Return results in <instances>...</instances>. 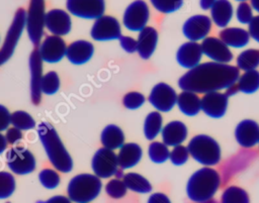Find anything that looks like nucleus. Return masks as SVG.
Segmentation results:
<instances>
[{"label":"nucleus","mask_w":259,"mask_h":203,"mask_svg":"<svg viewBox=\"0 0 259 203\" xmlns=\"http://www.w3.org/2000/svg\"><path fill=\"white\" fill-rule=\"evenodd\" d=\"M122 181L126 189L137 193H150L152 191L151 183L142 175L137 173H127L123 175Z\"/></svg>","instance_id":"obj_30"},{"label":"nucleus","mask_w":259,"mask_h":203,"mask_svg":"<svg viewBox=\"0 0 259 203\" xmlns=\"http://www.w3.org/2000/svg\"><path fill=\"white\" fill-rule=\"evenodd\" d=\"M68 12L83 19H97L104 15V0H67Z\"/></svg>","instance_id":"obj_11"},{"label":"nucleus","mask_w":259,"mask_h":203,"mask_svg":"<svg viewBox=\"0 0 259 203\" xmlns=\"http://www.w3.org/2000/svg\"><path fill=\"white\" fill-rule=\"evenodd\" d=\"M42 63L38 49H33L30 53L28 65L30 73V99L34 105H38L41 101L42 93L40 90V83L44 76Z\"/></svg>","instance_id":"obj_16"},{"label":"nucleus","mask_w":259,"mask_h":203,"mask_svg":"<svg viewBox=\"0 0 259 203\" xmlns=\"http://www.w3.org/2000/svg\"><path fill=\"white\" fill-rule=\"evenodd\" d=\"M211 28V19L203 14H197L186 19L182 26L184 36L190 41L203 40Z\"/></svg>","instance_id":"obj_15"},{"label":"nucleus","mask_w":259,"mask_h":203,"mask_svg":"<svg viewBox=\"0 0 259 203\" xmlns=\"http://www.w3.org/2000/svg\"><path fill=\"white\" fill-rule=\"evenodd\" d=\"M38 180L39 183L45 187L46 189L53 190L56 189L61 182V178L57 170L54 169H42L38 174Z\"/></svg>","instance_id":"obj_38"},{"label":"nucleus","mask_w":259,"mask_h":203,"mask_svg":"<svg viewBox=\"0 0 259 203\" xmlns=\"http://www.w3.org/2000/svg\"><path fill=\"white\" fill-rule=\"evenodd\" d=\"M38 53L42 62L49 64L59 63L66 57L67 44L62 36L49 35L39 44Z\"/></svg>","instance_id":"obj_14"},{"label":"nucleus","mask_w":259,"mask_h":203,"mask_svg":"<svg viewBox=\"0 0 259 203\" xmlns=\"http://www.w3.org/2000/svg\"><path fill=\"white\" fill-rule=\"evenodd\" d=\"M154 8L162 13H172L181 8L183 0H150Z\"/></svg>","instance_id":"obj_41"},{"label":"nucleus","mask_w":259,"mask_h":203,"mask_svg":"<svg viewBox=\"0 0 259 203\" xmlns=\"http://www.w3.org/2000/svg\"><path fill=\"white\" fill-rule=\"evenodd\" d=\"M146 101L145 96L139 92H128L123 96L122 103L123 106L127 109L134 110L140 108Z\"/></svg>","instance_id":"obj_43"},{"label":"nucleus","mask_w":259,"mask_h":203,"mask_svg":"<svg viewBox=\"0 0 259 203\" xmlns=\"http://www.w3.org/2000/svg\"><path fill=\"white\" fill-rule=\"evenodd\" d=\"M100 141L103 147L114 150L120 148L124 143L123 131L115 124H109L103 128L100 134Z\"/></svg>","instance_id":"obj_28"},{"label":"nucleus","mask_w":259,"mask_h":203,"mask_svg":"<svg viewBox=\"0 0 259 203\" xmlns=\"http://www.w3.org/2000/svg\"><path fill=\"white\" fill-rule=\"evenodd\" d=\"M5 131L6 132L4 135H5L7 143H9V144L13 145V144L17 143L18 141H20L22 138V131L16 127H13V126L8 127Z\"/></svg>","instance_id":"obj_45"},{"label":"nucleus","mask_w":259,"mask_h":203,"mask_svg":"<svg viewBox=\"0 0 259 203\" xmlns=\"http://www.w3.org/2000/svg\"><path fill=\"white\" fill-rule=\"evenodd\" d=\"M229 97L226 93L210 92L200 98V109L209 117L221 118L225 115Z\"/></svg>","instance_id":"obj_19"},{"label":"nucleus","mask_w":259,"mask_h":203,"mask_svg":"<svg viewBox=\"0 0 259 203\" xmlns=\"http://www.w3.org/2000/svg\"><path fill=\"white\" fill-rule=\"evenodd\" d=\"M7 144H8V143H7V141H6L5 135L0 132V155L3 154V153L6 150Z\"/></svg>","instance_id":"obj_52"},{"label":"nucleus","mask_w":259,"mask_h":203,"mask_svg":"<svg viewBox=\"0 0 259 203\" xmlns=\"http://www.w3.org/2000/svg\"><path fill=\"white\" fill-rule=\"evenodd\" d=\"M101 188V180L94 174H78L69 181L67 194L74 203H89L100 194Z\"/></svg>","instance_id":"obj_4"},{"label":"nucleus","mask_w":259,"mask_h":203,"mask_svg":"<svg viewBox=\"0 0 259 203\" xmlns=\"http://www.w3.org/2000/svg\"><path fill=\"white\" fill-rule=\"evenodd\" d=\"M239 69L229 64L206 62L190 69L178 80L183 91L196 94L219 92L235 85L240 77Z\"/></svg>","instance_id":"obj_1"},{"label":"nucleus","mask_w":259,"mask_h":203,"mask_svg":"<svg viewBox=\"0 0 259 203\" xmlns=\"http://www.w3.org/2000/svg\"><path fill=\"white\" fill-rule=\"evenodd\" d=\"M189 155L199 164L211 167L221 161V147L217 140L206 134L193 136L188 142Z\"/></svg>","instance_id":"obj_5"},{"label":"nucleus","mask_w":259,"mask_h":203,"mask_svg":"<svg viewBox=\"0 0 259 203\" xmlns=\"http://www.w3.org/2000/svg\"><path fill=\"white\" fill-rule=\"evenodd\" d=\"M158 43V32L152 26L144 27L138 36L137 39V52L139 56L148 60L154 54Z\"/></svg>","instance_id":"obj_23"},{"label":"nucleus","mask_w":259,"mask_h":203,"mask_svg":"<svg viewBox=\"0 0 259 203\" xmlns=\"http://www.w3.org/2000/svg\"><path fill=\"white\" fill-rule=\"evenodd\" d=\"M90 35L96 41L119 39L121 36V27L115 17L102 15L95 19L90 30Z\"/></svg>","instance_id":"obj_12"},{"label":"nucleus","mask_w":259,"mask_h":203,"mask_svg":"<svg viewBox=\"0 0 259 203\" xmlns=\"http://www.w3.org/2000/svg\"><path fill=\"white\" fill-rule=\"evenodd\" d=\"M45 0H30L26 10L25 28L29 40L33 45H39L46 27Z\"/></svg>","instance_id":"obj_6"},{"label":"nucleus","mask_w":259,"mask_h":203,"mask_svg":"<svg viewBox=\"0 0 259 203\" xmlns=\"http://www.w3.org/2000/svg\"><path fill=\"white\" fill-rule=\"evenodd\" d=\"M126 187L122 180L120 179H111L107 184L105 185V192L106 194L113 198V199H119L122 198L126 194Z\"/></svg>","instance_id":"obj_40"},{"label":"nucleus","mask_w":259,"mask_h":203,"mask_svg":"<svg viewBox=\"0 0 259 203\" xmlns=\"http://www.w3.org/2000/svg\"><path fill=\"white\" fill-rule=\"evenodd\" d=\"M236 1H239V2H245V1H247V0H236Z\"/></svg>","instance_id":"obj_54"},{"label":"nucleus","mask_w":259,"mask_h":203,"mask_svg":"<svg viewBox=\"0 0 259 203\" xmlns=\"http://www.w3.org/2000/svg\"><path fill=\"white\" fill-rule=\"evenodd\" d=\"M204 203H215V202H208V201H207V202H204Z\"/></svg>","instance_id":"obj_55"},{"label":"nucleus","mask_w":259,"mask_h":203,"mask_svg":"<svg viewBox=\"0 0 259 203\" xmlns=\"http://www.w3.org/2000/svg\"><path fill=\"white\" fill-rule=\"evenodd\" d=\"M10 123L13 127L18 128L19 130H30L35 127V120L33 117L26 111L16 110L11 113Z\"/></svg>","instance_id":"obj_34"},{"label":"nucleus","mask_w":259,"mask_h":203,"mask_svg":"<svg viewBox=\"0 0 259 203\" xmlns=\"http://www.w3.org/2000/svg\"><path fill=\"white\" fill-rule=\"evenodd\" d=\"M200 46L202 54L209 58L212 62L229 64L233 60V54L230 47L218 37H205Z\"/></svg>","instance_id":"obj_17"},{"label":"nucleus","mask_w":259,"mask_h":203,"mask_svg":"<svg viewBox=\"0 0 259 203\" xmlns=\"http://www.w3.org/2000/svg\"><path fill=\"white\" fill-rule=\"evenodd\" d=\"M162 140L167 146H176L181 144L187 137L186 125L179 121L174 120L167 123L161 130Z\"/></svg>","instance_id":"obj_24"},{"label":"nucleus","mask_w":259,"mask_h":203,"mask_svg":"<svg viewBox=\"0 0 259 203\" xmlns=\"http://www.w3.org/2000/svg\"><path fill=\"white\" fill-rule=\"evenodd\" d=\"M6 203H11V202H6Z\"/></svg>","instance_id":"obj_56"},{"label":"nucleus","mask_w":259,"mask_h":203,"mask_svg":"<svg viewBox=\"0 0 259 203\" xmlns=\"http://www.w3.org/2000/svg\"><path fill=\"white\" fill-rule=\"evenodd\" d=\"M177 94L175 90L166 83L156 84L149 95V102L159 112L170 111L175 106Z\"/></svg>","instance_id":"obj_13"},{"label":"nucleus","mask_w":259,"mask_h":203,"mask_svg":"<svg viewBox=\"0 0 259 203\" xmlns=\"http://www.w3.org/2000/svg\"><path fill=\"white\" fill-rule=\"evenodd\" d=\"M237 20L242 24H248L253 18V8L247 2H241L236 9Z\"/></svg>","instance_id":"obj_44"},{"label":"nucleus","mask_w":259,"mask_h":203,"mask_svg":"<svg viewBox=\"0 0 259 203\" xmlns=\"http://www.w3.org/2000/svg\"><path fill=\"white\" fill-rule=\"evenodd\" d=\"M26 10L19 8L12 19V22L6 32L2 46L0 47V67L10 60L13 56L15 47L25 28Z\"/></svg>","instance_id":"obj_7"},{"label":"nucleus","mask_w":259,"mask_h":203,"mask_svg":"<svg viewBox=\"0 0 259 203\" xmlns=\"http://www.w3.org/2000/svg\"><path fill=\"white\" fill-rule=\"evenodd\" d=\"M202 55L201 46L198 42L187 41L179 46L176 60L181 67L190 70L199 65Z\"/></svg>","instance_id":"obj_22"},{"label":"nucleus","mask_w":259,"mask_h":203,"mask_svg":"<svg viewBox=\"0 0 259 203\" xmlns=\"http://www.w3.org/2000/svg\"><path fill=\"white\" fill-rule=\"evenodd\" d=\"M46 28L53 35H67L68 33H70L72 28L70 13L59 8L48 11L46 13Z\"/></svg>","instance_id":"obj_18"},{"label":"nucleus","mask_w":259,"mask_h":203,"mask_svg":"<svg viewBox=\"0 0 259 203\" xmlns=\"http://www.w3.org/2000/svg\"><path fill=\"white\" fill-rule=\"evenodd\" d=\"M119 43L122 49L128 54H133L137 52V40L131 36L121 35L119 37Z\"/></svg>","instance_id":"obj_46"},{"label":"nucleus","mask_w":259,"mask_h":203,"mask_svg":"<svg viewBox=\"0 0 259 203\" xmlns=\"http://www.w3.org/2000/svg\"><path fill=\"white\" fill-rule=\"evenodd\" d=\"M233 5L229 0H217L210 7L211 21L218 27H226L233 17Z\"/></svg>","instance_id":"obj_27"},{"label":"nucleus","mask_w":259,"mask_h":203,"mask_svg":"<svg viewBox=\"0 0 259 203\" xmlns=\"http://www.w3.org/2000/svg\"><path fill=\"white\" fill-rule=\"evenodd\" d=\"M250 1H251V7L259 13V0H250Z\"/></svg>","instance_id":"obj_53"},{"label":"nucleus","mask_w":259,"mask_h":203,"mask_svg":"<svg viewBox=\"0 0 259 203\" xmlns=\"http://www.w3.org/2000/svg\"><path fill=\"white\" fill-rule=\"evenodd\" d=\"M10 116L11 113L9 112V110L2 104H0V132L6 130L10 123Z\"/></svg>","instance_id":"obj_47"},{"label":"nucleus","mask_w":259,"mask_h":203,"mask_svg":"<svg viewBox=\"0 0 259 203\" xmlns=\"http://www.w3.org/2000/svg\"><path fill=\"white\" fill-rule=\"evenodd\" d=\"M235 138L245 148L255 146L259 141V124L252 119H244L236 126Z\"/></svg>","instance_id":"obj_20"},{"label":"nucleus","mask_w":259,"mask_h":203,"mask_svg":"<svg viewBox=\"0 0 259 203\" xmlns=\"http://www.w3.org/2000/svg\"><path fill=\"white\" fill-rule=\"evenodd\" d=\"M16 188L14 176L9 172H0V199L10 197Z\"/></svg>","instance_id":"obj_39"},{"label":"nucleus","mask_w":259,"mask_h":203,"mask_svg":"<svg viewBox=\"0 0 259 203\" xmlns=\"http://www.w3.org/2000/svg\"><path fill=\"white\" fill-rule=\"evenodd\" d=\"M176 104L179 110L187 116H195L201 110L200 98L196 93L190 91H182L177 95Z\"/></svg>","instance_id":"obj_29"},{"label":"nucleus","mask_w":259,"mask_h":203,"mask_svg":"<svg viewBox=\"0 0 259 203\" xmlns=\"http://www.w3.org/2000/svg\"><path fill=\"white\" fill-rule=\"evenodd\" d=\"M229 47H244L249 43L250 35L247 30L240 27H227L220 31V37Z\"/></svg>","instance_id":"obj_26"},{"label":"nucleus","mask_w":259,"mask_h":203,"mask_svg":"<svg viewBox=\"0 0 259 203\" xmlns=\"http://www.w3.org/2000/svg\"><path fill=\"white\" fill-rule=\"evenodd\" d=\"M221 184L219 173L210 168L203 167L194 172L186 185L187 197L195 203L209 201L217 193Z\"/></svg>","instance_id":"obj_3"},{"label":"nucleus","mask_w":259,"mask_h":203,"mask_svg":"<svg viewBox=\"0 0 259 203\" xmlns=\"http://www.w3.org/2000/svg\"><path fill=\"white\" fill-rule=\"evenodd\" d=\"M258 143H259V141H258Z\"/></svg>","instance_id":"obj_57"},{"label":"nucleus","mask_w":259,"mask_h":203,"mask_svg":"<svg viewBox=\"0 0 259 203\" xmlns=\"http://www.w3.org/2000/svg\"><path fill=\"white\" fill-rule=\"evenodd\" d=\"M236 86L239 91L246 94L256 92L259 89V72L256 70L245 72L239 77Z\"/></svg>","instance_id":"obj_31"},{"label":"nucleus","mask_w":259,"mask_h":203,"mask_svg":"<svg viewBox=\"0 0 259 203\" xmlns=\"http://www.w3.org/2000/svg\"><path fill=\"white\" fill-rule=\"evenodd\" d=\"M215 1L217 0H199V5L201 9L207 10V9H210V7L214 4Z\"/></svg>","instance_id":"obj_51"},{"label":"nucleus","mask_w":259,"mask_h":203,"mask_svg":"<svg viewBox=\"0 0 259 203\" xmlns=\"http://www.w3.org/2000/svg\"><path fill=\"white\" fill-rule=\"evenodd\" d=\"M91 168L94 175L99 179H108L119 171L117 155L111 149L100 147L92 158Z\"/></svg>","instance_id":"obj_9"},{"label":"nucleus","mask_w":259,"mask_h":203,"mask_svg":"<svg viewBox=\"0 0 259 203\" xmlns=\"http://www.w3.org/2000/svg\"><path fill=\"white\" fill-rule=\"evenodd\" d=\"M150 17L148 4L143 0L132 2L124 10L122 23L131 31H141L147 26Z\"/></svg>","instance_id":"obj_10"},{"label":"nucleus","mask_w":259,"mask_h":203,"mask_svg":"<svg viewBox=\"0 0 259 203\" xmlns=\"http://www.w3.org/2000/svg\"><path fill=\"white\" fill-rule=\"evenodd\" d=\"M170 150L168 146L160 141H153L148 148V156L153 163L162 164L169 159Z\"/></svg>","instance_id":"obj_37"},{"label":"nucleus","mask_w":259,"mask_h":203,"mask_svg":"<svg viewBox=\"0 0 259 203\" xmlns=\"http://www.w3.org/2000/svg\"><path fill=\"white\" fill-rule=\"evenodd\" d=\"M188 158H189V153H188L187 146H184L182 144L174 146L169 155V159L171 163L175 166L184 165L187 162Z\"/></svg>","instance_id":"obj_42"},{"label":"nucleus","mask_w":259,"mask_h":203,"mask_svg":"<svg viewBox=\"0 0 259 203\" xmlns=\"http://www.w3.org/2000/svg\"><path fill=\"white\" fill-rule=\"evenodd\" d=\"M163 118L159 111L150 112L144 122V134L147 139L153 140L162 130Z\"/></svg>","instance_id":"obj_32"},{"label":"nucleus","mask_w":259,"mask_h":203,"mask_svg":"<svg viewBox=\"0 0 259 203\" xmlns=\"http://www.w3.org/2000/svg\"><path fill=\"white\" fill-rule=\"evenodd\" d=\"M148 203H171V201L164 193H154L149 197Z\"/></svg>","instance_id":"obj_49"},{"label":"nucleus","mask_w":259,"mask_h":203,"mask_svg":"<svg viewBox=\"0 0 259 203\" xmlns=\"http://www.w3.org/2000/svg\"><path fill=\"white\" fill-rule=\"evenodd\" d=\"M38 203H73V202L69 199V197H66L64 195H56L49 198L46 201H41Z\"/></svg>","instance_id":"obj_50"},{"label":"nucleus","mask_w":259,"mask_h":203,"mask_svg":"<svg viewBox=\"0 0 259 203\" xmlns=\"http://www.w3.org/2000/svg\"><path fill=\"white\" fill-rule=\"evenodd\" d=\"M36 131L47 157L55 170L61 173H70L73 169V160L55 127L48 122H40Z\"/></svg>","instance_id":"obj_2"},{"label":"nucleus","mask_w":259,"mask_h":203,"mask_svg":"<svg viewBox=\"0 0 259 203\" xmlns=\"http://www.w3.org/2000/svg\"><path fill=\"white\" fill-rule=\"evenodd\" d=\"M142 147L135 142L123 143L117 154L118 167L122 170L135 167L142 159Z\"/></svg>","instance_id":"obj_25"},{"label":"nucleus","mask_w":259,"mask_h":203,"mask_svg":"<svg viewBox=\"0 0 259 203\" xmlns=\"http://www.w3.org/2000/svg\"><path fill=\"white\" fill-rule=\"evenodd\" d=\"M221 203H250V199L244 189L237 186H230L223 192Z\"/></svg>","instance_id":"obj_35"},{"label":"nucleus","mask_w":259,"mask_h":203,"mask_svg":"<svg viewBox=\"0 0 259 203\" xmlns=\"http://www.w3.org/2000/svg\"><path fill=\"white\" fill-rule=\"evenodd\" d=\"M259 66V49L249 48L243 50L237 58V68L244 72L256 70Z\"/></svg>","instance_id":"obj_33"},{"label":"nucleus","mask_w":259,"mask_h":203,"mask_svg":"<svg viewBox=\"0 0 259 203\" xmlns=\"http://www.w3.org/2000/svg\"><path fill=\"white\" fill-rule=\"evenodd\" d=\"M60 86H61V81L57 72L50 71L44 74L41 83H40L41 93L46 95H54L60 90Z\"/></svg>","instance_id":"obj_36"},{"label":"nucleus","mask_w":259,"mask_h":203,"mask_svg":"<svg viewBox=\"0 0 259 203\" xmlns=\"http://www.w3.org/2000/svg\"><path fill=\"white\" fill-rule=\"evenodd\" d=\"M94 54L93 44L84 39L75 40L67 46L66 58L68 61L76 66H80L89 62Z\"/></svg>","instance_id":"obj_21"},{"label":"nucleus","mask_w":259,"mask_h":203,"mask_svg":"<svg viewBox=\"0 0 259 203\" xmlns=\"http://www.w3.org/2000/svg\"><path fill=\"white\" fill-rule=\"evenodd\" d=\"M248 33L255 41L259 42V15L253 16L248 23Z\"/></svg>","instance_id":"obj_48"},{"label":"nucleus","mask_w":259,"mask_h":203,"mask_svg":"<svg viewBox=\"0 0 259 203\" xmlns=\"http://www.w3.org/2000/svg\"><path fill=\"white\" fill-rule=\"evenodd\" d=\"M6 163L10 171L16 175L32 173L36 167L33 154L24 146H13L6 153Z\"/></svg>","instance_id":"obj_8"}]
</instances>
